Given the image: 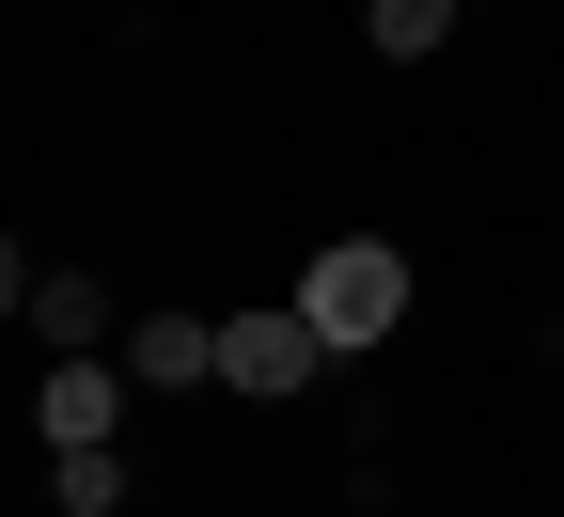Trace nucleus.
Wrapping results in <instances>:
<instances>
[{"label": "nucleus", "instance_id": "obj_1", "mask_svg": "<svg viewBox=\"0 0 564 517\" xmlns=\"http://www.w3.org/2000/svg\"><path fill=\"white\" fill-rule=\"evenodd\" d=\"M299 314H314L329 345H392V330H408V251H392V236H329V251L299 267Z\"/></svg>", "mask_w": 564, "mask_h": 517}, {"label": "nucleus", "instance_id": "obj_2", "mask_svg": "<svg viewBox=\"0 0 564 517\" xmlns=\"http://www.w3.org/2000/svg\"><path fill=\"white\" fill-rule=\"evenodd\" d=\"M329 360H345V345H329L299 299H282V314H220V392H314Z\"/></svg>", "mask_w": 564, "mask_h": 517}, {"label": "nucleus", "instance_id": "obj_3", "mask_svg": "<svg viewBox=\"0 0 564 517\" xmlns=\"http://www.w3.org/2000/svg\"><path fill=\"white\" fill-rule=\"evenodd\" d=\"M126 392H141V377H126V360H95V345H79V360H63V377L32 392V408H47V455H95V439H110V408H126Z\"/></svg>", "mask_w": 564, "mask_h": 517}, {"label": "nucleus", "instance_id": "obj_5", "mask_svg": "<svg viewBox=\"0 0 564 517\" xmlns=\"http://www.w3.org/2000/svg\"><path fill=\"white\" fill-rule=\"evenodd\" d=\"M455 17H470V0H361V32H377L392 63H440V47H455Z\"/></svg>", "mask_w": 564, "mask_h": 517}, {"label": "nucleus", "instance_id": "obj_4", "mask_svg": "<svg viewBox=\"0 0 564 517\" xmlns=\"http://www.w3.org/2000/svg\"><path fill=\"white\" fill-rule=\"evenodd\" d=\"M126 377H141V392H188V377H220V330H204V314H141V330H126Z\"/></svg>", "mask_w": 564, "mask_h": 517}, {"label": "nucleus", "instance_id": "obj_7", "mask_svg": "<svg viewBox=\"0 0 564 517\" xmlns=\"http://www.w3.org/2000/svg\"><path fill=\"white\" fill-rule=\"evenodd\" d=\"M47 486H63V517H126V455L95 439V455H47Z\"/></svg>", "mask_w": 564, "mask_h": 517}, {"label": "nucleus", "instance_id": "obj_6", "mask_svg": "<svg viewBox=\"0 0 564 517\" xmlns=\"http://www.w3.org/2000/svg\"><path fill=\"white\" fill-rule=\"evenodd\" d=\"M32 330H47L63 360H79V345L110 330V299H95V282H79V267H47V282H32Z\"/></svg>", "mask_w": 564, "mask_h": 517}]
</instances>
